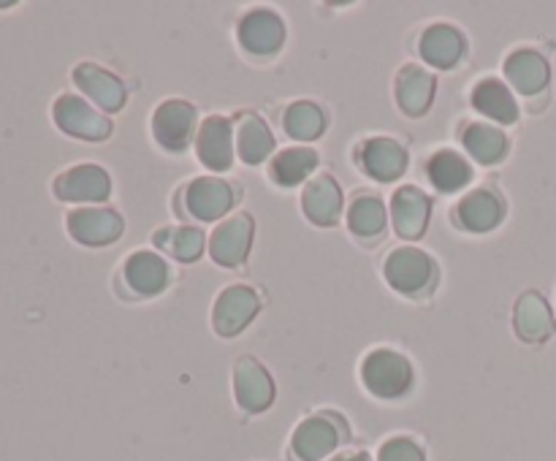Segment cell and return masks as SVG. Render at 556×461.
<instances>
[{
    "label": "cell",
    "instance_id": "obj_1",
    "mask_svg": "<svg viewBox=\"0 0 556 461\" xmlns=\"http://www.w3.org/2000/svg\"><path fill=\"white\" fill-rule=\"evenodd\" d=\"M362 380L380 399H400L413 388V367L402 353L380 347L364 358Z\"/></svg>",
    "mask_w": 556,
    "mask_h": 461
},
{
    "label": "cell",
    "instance_id": "obj_2",
    "mask_svg": "<svg viewBox=\"0 0 556 461\" xmlns=\"http://www.w3.org/2000/svg\"><path fill=\"white\" fill-rule=\"evenodd\" d=\"M386 282L402 296H421L438 280V266L424 249L396 247L383 264Z\"/></svg>",
    "mask_w": 556,
    "mask_h": 461
},
{
    "label": "cell",
    "instance_id": "obj_3",
    "mask_svg": "<svg viewBox=\"0 0 556 461\" xmlns=\"http://www.w3.org/2000/svg\"><path fill=\"white\" fill-rule=\"evenodd\" d=\"M233 396L248 412H264L275 401V380L258 358L242 356L233 363Z\"/></svg>",
    "mask_w": 556,
    "mask_h": 461
},
{
    "label": "cell",
    "instance_id": "obj_4",
    "mask_svg": "<svg viewBox=\"0 0 556 461\" xmlns=\"http://www.w3.org/2000/svg\"><path fill=\"white\" fill-rule=\"evenodd\" d=\"M195 128V108L182 98L163 101L152 114V133L168 152H182L190 144Z\"/></svg>",
    "mask_w": 556,
    "mask_h": 461
},
{
    "label": "cell",
    "instance_id": "obj_5",
    "mask_svg": "<svg viewBox=\"0 0 556 461\" xmlns=\"http://www.w3.org/2000/svg\"><path fill=\"white\" fill-rule=\"evenodd\" d=\"M258 312V293L248 285H228L212 307V325L220 336H237Z\"/></svg>",
    "mask_w": 556,
    "mask_h": 461
},
{
    "label": "cell",
    "instance_id": "obj_6",
    "mask_svg": "<svg viewBox=\"0 0 556 461\" xmlns=\"http://www.w3.org/2000/svg\"><path fill=\"white\" fill-rule=\"evenodd\" d=\"M250 244H253V217L237 212L212 231L210 255L220 266H239L248 258Z\"/></svg>",
    "mask_w": 556,
    "mask_h": 461
},
{
    "label": "cell",
    "instance_id": "obj_7",
    "mask_svg": "<svg viewBox=\"0 0 556 461\" xmlns=\"http://www.w3.org/2000/svg\"><path fill=\"white\" fill-rule=\"evenodd\" d=\"M239 43L255 57H269V54L280 52L286 43V25L275 11H250L239 22Z\"/></svg>",
    "mask_w": 556,
    "mask_h": 461
},
{
    "label": "cell",
    "instance_id": "obj_8",
    "mask_svg": "<svg viewBox=\"0 0 556 461\" xmlns=\"http://www.w3.org/2000/svg\"><path fill=\"white\" fill-rule=\"evenodd\" d=\"M195 155L212 171H226L233 163V128L226 117H206L195 133Z\"/></svg>",
    "mask_w": 556,
    "mask_h": 461
},
{
    "label": "cell",
    "instance_id": "obj_9",
    "mask_svg": "<svg viewBox=\"0 0 556 461\" xmlns=\"http://www.w3.org/2000/svg\"><path fill=\"white\" fill-rule=\"evenodd\" d=\"M342 432L329 415H315L299 423L291 437V450L299 461H320L340 445Z\"/></svg>",
    "mask_w": 556,
    "mask_h": 461
},
{
    "label": "cell",
    "instance_id": "obj_10",
    "mask_svg": "<svg viewBox=\"0 0 556 461\" xmlns=\"http://www.w3.org/2000/svg\"><path fill=\"white\" fill-rule=\"evenodd\" d=\"M505 217V204L500 199V193L489 188H476L465 195V199L456 204V222H459L465 231L483 233L492 231L500 226V220Z\"/></svg>",
    "mask_w": 556,
    "mask_h": 461
},
{
    "label": "cell",
    "instance_id": "obj_11",
    "mask_svg": "<svg viewBox=\"0 0 556 461\" xmlns=\"http://www.w3.org/2000/svg\"><path fill=\"white\" fill-rule=\"evenodd\" d=\"M125 282H128L130 291L136 296H157L161 291H166L168 280H172V271L168 264L157 253L150 249H136L128 260H125Z\"/></svg>",
    "mask_w": 556,
    "mask_h": 461
},
{
    "label": "cell",
    "instance_id": "obj_12",
    "mask_svg": "<svg viewBox=\"0 0 556 461\" xmlns=\"http://www.w3.org/2000/svg\"><path fill=\"white\" fill-rule=\"evenodd\" d=\"M185 201L199 220H217L233 206V188L217 177H199L185 190Z\"/></svg>",
    "mask_w": 556,
    "mask_h": 461
},
{
    "label": "cell",
    "instance_id": "obj_13",
    "mask_svg": "<svg viewBox=\"0 0 556 461\" xmlns=\"http://www.w3.org/2000/svg\"><path fill=\"white\" fill-rule=\"evenodd\" d=\"M429 204L427 195L418 188H400L391 199V222H394V231L400 233L402 239H421L424 231H427L429 222Z\"/></svg>",
    "mask_w": 556,
    "mask_h": 461
},
{
    "label": "cell",
    "instance_id": "obj_14",
    "mask_svg": "<svg viewBox=\"0 0 556 461\" xmlns=\"http://www.w3.org/2000/svg\"><path fill=\"white\" fill-rule=\"evenodd\" d=\"M505 76L521 95H538L541 90H546L552 68H548V60L535 49H516L505 60Z\"/></svg>",
    "mask_w": 556,
    "mask_h": 461
},
{
    "label": "cell",
    "instance_id": "obj_15",
    "mask_svg": "<svg viewBox=\"0 0 556 461\" xmlns=\"http://www.w3.org/2000/svg\"><path fill=\"white\" fill-rule=\"evenodd\" d=\"M71 233L81 244H112L123 236V217L114 209H76L68 220Z\"/></svg>",
    "mask_w": 556,
    "mask_h": 461
},
{
    "label": "cell",
    "instance_id": "obj_16",
    "mask_svg": "<svg viewBox=\"0 0 556 461\" xmlns=\"http://www.w3.org/2000/svg\"><path fill=\"white\" fill-rule=\"evenodd\" d=\"M362 166L369 177L378 182H394L405 174L407 168V152L400 141L394 139H369L362 150Z\"/></svg>",
    "mask_w": 556,
    "mask_h": 461
},
{
    "label": "cell",
    "instance_id": "obj_17",
    "mask_svg": "<svg viewBox=\"0 0 556 461\" xmlns=\"http://www.w3.org/2000/svg\"><path fill=\"white\" fill-rule=\"evenodd\" d=\"M514 329L525 342H546L554 331V315L546 298L535 291L519 296L514 307Z\"/></svg>",
    "mask_w": 556,
    "mask_h": 461
},
{
    "label": "cell",
    "instance_id": "obj_18",
    "mask_svg": "<svg viewBox=\"0 0 556 461\" xmlns=\"http://www.w3.org/2000/svg\"><path fill=\"white\" fill-rule=\"evenodd\" d=\"M302 206L304 215L309 217V222H315V226H334V222L340 220L342 212L340 184L331 177H326V174H320V177H315L313 182H307V188H304Z\"/></svg>",
    "mask_w": 556,
    "mask_h": 461
},
{
    "label": "cell",
    "instance_id": "obj_19",
    "mask_svg": "<svg viewBox=\"0 0 556 461\" xmlns=\"http://www.w3.org/2000/svg\"><path fill=\"white\" fill-rule=\"evenodd\" d=\"M434 98V76L424 71L421 65H402L396 74V101L400 108L410 117H421Z\"/></svg>",
    "mask_w": 556,
    "mask_h": 461
},
{
    "label": "cell",
    "instance_id": "obj_20",
    "mask_svg": "<svg viewBox=\"0 0 556 461\" xmlns=\"http://www.w3.org/2000/svg\"><path fill=\"white\" fill-rule=\"evenodd\" d=\"M418 52L434 68H454L465 54V38L456 27L451 25H432L424 30L421 41H418Z\"/></svg>",
    "mask_w": 556,
    "mask_h": 461
},
{
    "label": "cell",
    "instance_id": "obj_21",
    "mask_svg": "<svg viewBox=\"0 0 556 461\" xmlns=\"http://www.w3.org/2000/svg\"><path fill=\"white\" fill-rule=\"evenodd\" d=\"M112 193V179L101 166H76L58 179V195L68 201H106Z\"/></svg>",
    "mask_w": 556,
    "mask_h": 461
},
{
    "label": "cell",
    "instance_id": "obj_22",
    "mask_svg": "<svg viewBox=\"0 0 556 461\" xmlns=\"http://www.w3.org/2000/svg\"><path fill=\"white\" fill-rule=\"evenodd\" d=\"M58 114L60 128H65L68 133L81 136V139H106L112 133V123L106 117L96 112V108L87 106L79 98H63L54 108Z\"/></svg>",
    "mask_w": 556,
    "mask_h": 461
},
{
    "label": "cell",
    "instance_id": "obj_23",
    "mask_svg": "<svg viewBox=\"0 0 556 461\" xmlns=\"http://www.w3.org/2000/svg\"><path fill=\"white\" fill-rule=\"evenodd\" d=\"M76 85H79L98 106L106 108V112H119V108L125 106L123 81L114 74H109V71L98 68V65H79V68H76Z\"/></svg>",
    "mask_w": 556,
    "mask_h": 461
},
{
    "label": "cell",
    "instance_id": "obj_24",
    "mask_svg": "<svg viewBox=\"0 0 556 461\" xmlns=\"http://www.w3.org/2000/svg\"><path fill=\"white\" fill-rule=\"evenodd\" d=\"M472 106L481 114H486L489 119H494V123L510 125L519 119V103H516L508 85L500 79H483L472 90Z\"/></svg>",
    "mask_w": 556,
    "mask_h": 461
},
{
    "label": "cell",
    "instance_id": "obj_25",
    "mask_svg": "<svg viewBox=\"0 0 556 461\" xmlns=\"http://www.w3.org/2000/svg\"><path fill=\"white\" fill-rule=\"evenodd\" d=\"M427 174L432 179V184L443 193H454V190H462L470 184L472 179V168L459 152L451 150H440L429 157L427 163Z\"/></svg>",
    "mask_w": 556,
    "mask_h": 461
},
{
    "label": "cell",
    "instance_id": "obj_26",
    "mask_svg": "<svg viewBox=\"0 0 556 461\" xmlns=\"http://www.w3.org/2000/svg\"><path fill=\"white\" fill-rule=\"evenodd\" d=\"M462 144L483 166H492V163L503 161V155L508 152V139H505L503 130L486 123L467 125L465 133H462Z\"/></svg>",
    "mask_w": 556,
    "mask_h": 461
},
{
    "label": "cell",
    "instance_id": "obj_27",
    "mask_svg": "<svg viewBox=\"0 0 556 461\" xmlns=\"http://www.w3.org/2000/svg\"><path fill=\"white\" fill-rule=\"evenodd\" d=\"M275 150V136L261 117H244L237 130V152L248 166H258Z\"/></svg>",
    "mask_w": 556,
    "mask_h": 461
},
{
    "label": "cell",
    "instance_id": "obj_28",
    "mask_svg": "<svg viewBox=\"0 0 556 461\" xmlns=\"http://www.w3.org/2000/svg\"><path fill=\"white\" fill-rule=\"evenodd\" d=\"M315 166H318V152L309 150V146H291L271 161V179L282 188H293L302 179H307L315 171Z\"/></svg>",
    "mask_w": 556,
    "mask_h": 461
},
{
    "label": "cell",
    "instance_id": "obj_29",
    "mask_svg": "<svg viewBox=\"0 0 556 461\" xmlns=\"http://www.w3.org/2000/svg\"><path fill=\"white\" fill-rule=\"evenodd\" d=\"M282 128H286V133L291 139L313 141L326 130V114L320 112V106H315L309 101L291 103L286 108V114H282Z\"/></svg>",
    "mask_w": 556,
    "mask_h": 461
},
{
    "label": "cell",
    "instance_id": "obj_30",
    "mask_svg": "<svg viewBox=\"0 0 556 461\" xmlns=\"http://www.w3.org/2000/svg\"><path fill=\"white\" fill-rule=\"evenodd\" d=\"M348 226L356 236H378L386 228V204L378 195H358L348 206Z\"/></svg>",
    "mask_w": 556,
    "mask_h": 461
},
{
    "label": "cell",
    "instance_id": "obj_31",
    "mask_svg": "<svg viewBox=\"0 0 556 461\" xmlns=\"http://www.w3.org/2000/svg\"><path fill=\"white\" fill-rule=\"evenodd\" d=\"M155 244L161 249H166V253H172L177 260H182V264H190L204 249V233L193 226L161 228L155 233Z\"/></svg>",
    "mask_w": 556,
    "mask_h": 461
},
{
    "label": "cell",
    "instance_id": "obj_32",
    "mask_svg": "<svg viewBox=\"0 0 556 461\" xmlns=\"http://www.w3.org/2000/svg\"><path fill=\"white\" fill-rule=\"evenodd\" d=\"M378 461H427L424 459V450L416 439L410 437H394L389 443H383L380 448Z\"/></svg>",
    "mask_w": 556,
    "mask_h": 461
},
{
    "label": "cell",
    "instance_id": "obj_33",
    "mask_svg": "<svg viewBox=\"0 0 556 461\" xmlns=\"http://www.w3.org/2000/svg\"><path fill=\"white\" fill-rule=\"evenodd\" d=\"M331 461H372V459H369L367 453H340V456H334Z\"/></svg>",
    "mask_w": 556,
    "mask_h": 461
}]
</instances>
